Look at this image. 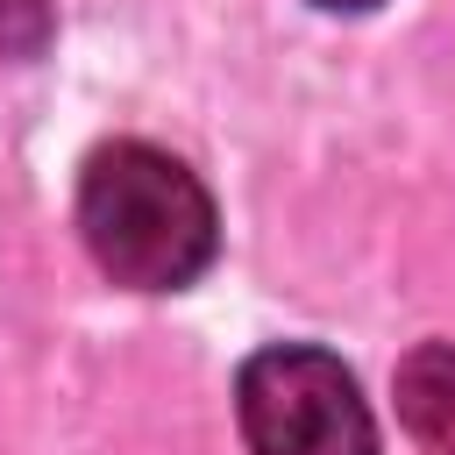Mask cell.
Returning <instances> with one entry per match:
<instances>
[{"mask_svg":"<svg viewBox=\"0 0 455 455\" xmlns=\"http://www.w3.org/2000/svg\"><path fill=\"white\" fill-rule=\"evenodd\" d=\"M78 235L92 263L128 291H185L213 249L220 220L206 185L156 142H100L78 171Z\"/></svg>","mask_w":455,"mask_h":455,"instance_id":"1","label":"cell"},{"mask_svg":"<svg viewBox=\"0 0 455 455\" xmlns=\"http://www.w3.org/2000/svg\"><path fill=\"white\" fill-rule=\"evenodd\" d=\"M391 391H398L405 434H412L427 455H455V341H419V348L398 363Z\"/></svg>","mask_w":455,"mask_h":455,"instance_id":"3","label":"cell"},{"mask_svg":"<svg viewBox=\"0 0 455 455\" xmlns=\"http://www.w3.org/2000/svg\"><path fill=\"white\" fill-rule=\"evenodd\" d=\"M50 28H57V7L50 0H0V57H43L50 50Z\"/></svg>","mask_w":455,"mask_h":455,"instance_id":"4","label":"cell"},{"mask_svg":"<svg viewBox=\"0 0 455 455\" xmlns=\"http://www.w3.org/2000/svg\"><path fill=\"white\" fill-rule=\"evenodd\" d=\"M313 7H327V14H363V7H377V0H313Z\"/></svg>","mask_w":455,"mask_h":455,"instance_id":"5","label":"cell"},{"mask_svg":"<svg viewBox=\"0 0 455 455\" xmlns=\"http://www.w3.org/2000/svg\"><path fill=\"white\" fill-rule=\"evenodd\" d=\"M235 419L249 455H377V419L341 355L277 341L235 377Z\"/></svg>","mask_w":455,"mask_h":455,"instance_id":"2","label":"cell"}]
</instances>
